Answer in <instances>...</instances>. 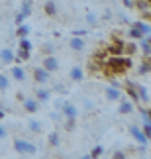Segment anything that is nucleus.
I'll return each instance as SVG.
<instances>
[{
  "instance_id": "obj_1",
  "label": "nucleus",
  "mask_w": 151,
  "mask_h": 159,
  "mask_svg": "<svg viewBox=\"0 0 151 159\" xmlns=\"http://www.w3.org/2000/svg\"><path fill=\"white\" fill-rule=\"evenodd\" d=\"M100 67L108 79H114L118 75H126L131 69V57H128V55H108Z\"/></svg>"
},
{
  "instance_id": "obj_2",
  "label": "nucleus",
  "mask_w": 151,
  "mask_h": 159,
  "mask_svg": "<svg viewBox=\"0 0 151 159\" xmlns=\"http://www.w3.org/2000/svg\"><path fill=\"white\" fill-rule=\"evenodd\" d=\"M149 32H151V28H149V24L145 22V20H137V22H131L130 24V38L131 39H137V41H140L141 38H143V35H149Z\"/></svg>"
},
{
  "instance_id": "obj_3",
  "label": "nucleus",
  "mask_w": 151,
  "mask_h": 159,
  "mask_svg": "<svg viewBox=\"0 0 151 159\" xmlns=\"http://www.w3.org/2000/svg\"><path fill=\"white\" fill-rule=\"evenodd\" d=\"M14 151L20 155H35L38 153V148L32 142H28V139L18 138V139H14Z\"/></svg>"
},
{
  "instance_id": "obj_4",
  "label": "nucleus",
  "mask_w": 151,
  "mask_h": 159,
  "mask_svg": "<svg viewBox=\"0 0 151 159\" xmlns=\"http://www.w3.org/2000/svg\"><path fill=\"white\" fill-rule=\"evenodd\" d=\"M32 75H33V79H35V83H38V84H47V83L51 81V73L45 71L43 67H33Z\"/></svg>"
},
{
  "instance_id": "obj_5",
  "label": "nucleus",
  "mask_w": 151,
  "mask_h": 159,
  "mask_svg": "<svg viewBox=\"0 0 151 159\" xmlns=\"http://www.w3.org/2000/svg\"><path fill=\"white\" fill-rule=\"evenodd\" d=\"M41 67H43L45 71H49L51 75L53 73L59 71V61L53 57V55H43V61H41Z\"/></svg>"
},
{
  "instance_id": "obj_6",
  "label": "nucleus",
  "mask_w": 151,
  "mask_h": 159,
  "mask_svg": "<svg viewBox=\"0 0 151 159\" xmlns=\"http://www.w3.org/2000/svg\"><path fill=\"white\" fill-rule=\"evenodd\" d=\"M130 134H131V136H134V139H135L137 143H141V145H147V142H149V138H147L145 134L141 132V128H140V126L131 124V126H130Z\"/></svg>"
},
{
  "instance_id": "obj_7",
  "label": "nucleus",
  "mask_w": 151,
  "mask_h": 159,
  "mask_svg": "<svg viewBox=\"0 0 151 159\" xmlns=\"http://www.w3.org/2000/svg\"><path fill=\"white\" fill-rule=\"evenodd\" d=\"M59 110H61V114L65 116V118H77L78 116V108L75 104H71V102H63Z\"/></svg>"
},
{
  "instance_id": "obj_8",
  "label": "nucleus",
  "mask_w": 151,
  "mask_h": 159,
  "mask_svg": "<svg viewBox=\"0 0 151 159\" xmlns=\"http://www.w3.org/2000/svg\"><path fill=\"white\" fill-rule=\"evenodd\" d=\"M16 61V53L8 49V47H2L0 49V63H4V65H12Z\"/></svg>"
},
{
  "instance_id": "obj_9",
  "label": "nucleus",
  "mask_w": 151,
  "mask_h": 159,
  "mask_svg": "<svg viewBox=\"0 0 151 159\" xmlns=\"http://www.w3.org/2000/svg\"><path fill=\"white\" fill-rule=\"evenodd\" d=\"M22 108L26 110V112L33 114V112H38V110H39V100H38V98H24Z\"/></svg>"
},
{
  "instance_id": "obj_10",
  "label": "nucleus",
  "mask_w": 151,
  "mask_h": 159,
  "mask_svg": "<svg viewBox=\"0 0 151 159\" xmlns=\"http://www.w3.org/2000/svg\"><path fill=\"white\" fill-rule=\"evenodd\" d=\"M137 49H141V53L149 59V55H151V39H149V35H143V38L140 39V43H137Z\"/></svg>"
},
{
  "instance_id": "obj_11",
  "label": "nucleus",
  "mask_w": 151,
  "mask_h": 159,
  "mask_svg": "<svg viewBox=\"0 0 151 159\" xmlns=\"http://www.w3.org/2000/svg\"><path fill=\"white\" fill-rule=\"evenodd\" d=\"M122 96H124V94H122V90H120L118 87H108V89H106V98L110 100V102H118Z\"/></svg>"
},
{
  "instance_id": "obj_12",
  "label": "nucleus",
  "mask_w": 151,
  "mask_h": 159,
  "mask_svg": "<svg viewBox=\"0 0 151 159\" xmlns=\"http://www.w3.org/2000/svg\"><path fill=\"white\" fill-rule=\"evenodd\" d=\"M118 102H120V108H118L120 114H131V112H134V102H131V100H126L122 96Z\"/></svg>"
},
{
  "instance_id": "obj_13",
  "label": "nucleus",
  "mask_w": 151,
  "mask_h": 159,
  "mask_svg": "<svg viewBox=\"0 0 151 159\" xmlns=\"http://www.w3.org/2000/svg\"><path fill=\"white\" fill-rule=\"evenodd\" d=\"M43 12H45V16H49V18H55L57 16V2L55 0H47V2L43 4Z\"/></svg>"
},
{
  "instance_id": "obj_14",
  "label": "nucleus",
  "mask_w": 151,
  "mask_h": 159,
  "mask_svg": "<svg viewBox=\"0 0 151 159\" xmlns=\"http://www.w3.org/2000/svg\"><path fill=\"white\" fill-rule=\"evenodd\" d=\"M51 93H53V90H51V89H47L45 84H43L41 89L35 90V98H38L39 102H45V100H49V98H51Z\"/></svg>"
},
{
  "instance_id": "obj_15",
  "label": "nucleus",
  "mask_w": 151,
  "mask_h": 159,
  "mask_svg": "<svg viewBox=\"0 0 151 159\" xmlns=\"http://www.w3.org/2000/svg\"><path fill=\"white\" fill-rule=\"evenodd\" d=\"M149 73H151V63H149V59L145 57L140 63V67H137V77H149Z\"/></svg>"
},
{
  "instance_id": "obj_16",
  "label": "nucleus",
  "mask_w": 151,
  "mask_h": 159,
  "mask_svg": "<svg viewBox=\"0 0 151 159\" xmlns=\"http://www.w3.org/2000/svg\"><path fill=\"white\" fill-rule=\"evenodd\" d=\"M84 41H82V38H78V35H73V38H71V41H69V47L73 51H82L84 49Z\"/></svg>"
},
{
  "instance_id": "obj_17",
  "label": "nucleus",
  "mask_w": 151,
  "mask_h": 159,
  "mask_svg": "<svg viewBox=\"0 0 151 159\" xmlns=\"http://www.w3.org/2000/svg\"><path fill=\"white\" fill-rule=\"evenodd\" d=\"M10 75L14 77V81H18V83H24V81H26V71H24L22 67H18V65H14V67H12Z\"/></svg>"
},
{
  "instance_id": "obj_18",
  "label": "nucleus",
  "mask_w": 151,
  "mask_h": 159,
  "mask_svg": "<svg viewBox=\"0 0 151 159\" xmlns=\"http://www.w3.org/2000/svg\"><path fill=\"white\" fill-rule=\"evenodd\" d=\"M32 10H33V0H24V2H22V8H20V14L24 16V20L32 16Z\"/></svg>"
},
{
  "instance_id": "obj_19",
  "label": "nucleus",
  "mask_w": 151,
  "mask_h": 159,
  "mask_svg": "<svg viewBox=\"0 0 151 159\" xmlns=\"http://www.w3.org/2000/svg\"><path fill=\"white\" fill-rule=\"evenodd\" d=\"M122 45H124V41L116 39L112 45L106 47V53H108V55H122Z\"/></svg>"
},
{
  "instance_id": "obj_20",
  "label": "nucleus",
  "mask_w": 151,
  "mask_h": 159,
  "mask_svg": "<svg viewBox=\"0 0 151 159\" xmlns=\"http://www.w3.org/2000/svg\"><path fill=\"white\" fill-rule=\"evenodd\" d=\"M69 77H71V81H75V83H81L82 79H84V71H82V67H73L69 73Z\"/></svg>"
},
{
  "instance_id": "obj_21",
  "label": "nucleus",
  "mask_w": 151,
  "mask_h": 159,
  "mask_svg": "<svg viewBox=\"0 0 151 159\" xmlns=\"http://www.w3.org/2000/svg\"><path fill=\"white\" fill-rule=\"evenodd\" d=\"M29 32H32L29 24H20L18 30H16V35H18V38H29Z\"/></svg>"
},
{
  "instance_id": "obj_22",
  "label": "nucleus",
  "mask_w": 151,
  "mask_h": 159,
  "mask_svg": "<svg viewBox=\"0 0 151 159\" xmlns=\"http://www.w3.org/2000/svg\"><path fill=\"white\" fill-rule=\"evenodd\" d=\"M137 53V43H124L122 45V55H128V57H131V55Z\"/></svg>"
},
{
  "instance_id": "obj_23",
  "label": "nucleus",
  "mask_w": 151,
  "mask_h": 159,
  "mask_svg": "<svg viewBox=\"0 0 151 159\" xmlns=\"http://www.w3.org/2000/svg\"><path fill=\"white\" fill-rule=\"evenodd\" d=\"M137 96H140V100H143L147 104V102H149V90H147V87H140V84H137Z\"/></svg>"
},
{
  "instance_id": "obj_24",
  "label": "nucleus",
  "mask_w": 151,
  "mask_h": 159,
  "mask_svg": "<svg viewBox=\"0 0 151 159\" xmlns=\"http://www.w3.org/2000/svg\"><path fill=\"white\" fill-rule=\"evenodd\" d=\"M28 130L33 132V134H41V122H38V120H29V122H28Z\"/></svg>"
},
{
  "instance_id": "obj_25",
  "label": "nucleus",
  "mask_w": 151,
  "mask_h": 159,
  "mask_svg": "<svg viewBox=\"0 0 151 159\" xmlns=\"http://www.w3.org/2000/svg\"><path fill=\"white\" fill-rule=\"evenodd\" d=\"M8 89H10V79L4 73H0V93H6Z\"/></svg>"
},
{
  "instance_id": "obj_26",
  "label": "nucleus",
  "mask_w": 151,
  "mask_h": 159,
  "mask_svg": "<svg viewBox=\"0 0 151 159\" xmlns=\"http://www.w3.org/2000/svg\"><path fill=\"white\" fill-rule=\"evenodd\" d=\"M47 139H49V145H53V148H57V145L61 143V139H59V132H51L49 136H47Z\"/></svg>"
},
{
  "instance_id": "obj_27",
  "label": "nucleus",
  "mask_w": 151,
  "mask_h": 159,
  "mask_svg": "<svg viewBox=\"0 0 151 159\" xmlns=\"http://www.w3.org/2000/svg\"><path fill=\"white\" fill-rule=\"evenodd\" d=\"M29 53H32V51L18 49V51H16V61H29Z\"/></svg>"
},
{
  "instance_id": "obj_28",
  "label": "nucleus",
  "mask_w": 151,
  "mask_h": 159,
  "mask_svg": "<svg viewBox=\"0 0 151 159\" xmlns=\"http://www.w3.org/2000/svg\"><path fill=\"white\" fill-rule=\"evenodd\" d=\"M32 41H29V38H20V49H26V51H32Z\"/></svg>"
},
{
  "instance_id": "obj_29",
  "label": "nucleus",
  "mask_w": 151,
  "mask_h": 159,
  "mask_svg": "<svg viewBox=\"0 0 151 159\" xmlns=\"http://www.w3.org/2000/svg\"><path fill=\"white\" fill-rule=\"evenodd\" d=\"M102 153H104V148H102V145H96V148H92V151L88 153V157L90 159H96V157H100Z\"/></svg>"
},
{
  "instance_id": "obj_30",
  "label": "nucleus",
  "mask_w": 151,
  "mask_h": 159,
  "mask_svg": "<svg viewBox=\"0 0 151 159\" xmlns=\"http://www.w3.org/2000/svg\"><path fill=\"white\" fill-rule=\"evenodd\" d=\"M75 126H77V118H67L65 120V130L67 132H73Z\"/></svg>"
},
{
  "instance_id": "obj_31",
  "label": "nucleus",
  "mask_w": 151,
  "mask_h": 159,
  "mask_svg": "<svg viewBox=\"0 0 151 159\" xmlns=\"http://www.w3.org/2000/svg\"><path fill=\"white\" fill-rule=\"evenodd\" d=\"M87 22L90 26H98V18H96L94 12H87Z\"/></svg>"
},
{
  "instance_id": "obj_32",
  "label": "nucleus",
  "mask_w": 151,
  "mask_h": 159,
  "mask_svg": "<svg viewBox=\"0 0 151 159\" xmlns=\"http://www.w3.org/2000/svg\"><path fill=\"white\" fill-rule=\"evenodd\" d=\"M141 132L151 139V122H143V124H141Z\"/></svg>"
},
{
  "instance_id": "obj_33",
  "label": "nucleus",
  "mask_w": 151,
  "mask_h": 159,
  "mask_svg": "<svg viewBox=\"0 0 151 159\" xmlns=\"http://www.w3.org/2000/svg\"><path fill=\"white\" fill-rule=\"evenodd\" d=\"M140 114L143 116V122H151V120H149V108H143V106H140Z\"/></svg>"
},
{
  "instance_id": "obj_34",
  "label": "nucleus",
  "mask_w": 151,
  "mask_h": 159,
  "mask_svg": "<svg viewBox=\"0 0 151 159\" xmlns=\"http://www.w3.org/2000/svg\"><path fill=\"white\" fill-rule=\"evenodd\" d=\"M53 53V43H45L43 45V55H51Z\"/></svg>"
},
{
  "instance_id": "obj_35",
  "label": "nucleus",
  "mask_w": 151,
  "mask_h": 159,
  "mask_svg": "<svg viewBox=\"0 0 151 159\" xmlns=\"http://www.w3.org/2000/svg\"><path fill=\"white\" fill-rule=\"evenodd\" d=\"M112 157H114V159H126L128 155H126L124 151H114V153H112Z\"/></svg>"
},
{
  "instance_id": "obj_36",
  "label": "nucleus",
  "mask_w": 151,
  "mask_h": 159,
  "mask_svg": "<svg viewBox=\"0 0 151 159\" xmlns=\"http://www.w3.org/2000/svg\"><path fill=\"white\" fill-rule=\"evenodd\" d=\"M14 24H16V26H20V24H24V16L20 14V12L16 14V18H14Z\"/></svg>"
},
{
  "instance_id": "obj_37",
  "label": "nucleus",
  "mask_w": 151,
  "mask_h": 159,
  "mask_svg": "<svg viewBox=\"0 0 151 159\" xmlns=\"http://www.w3.org/2000/svg\"><path fill=\"white\" fill-rule=\"evenodd\" d=\"M6 138H8V132H6V128L0 124V139H6Z\"/></svg>"
},
{
  "instance_id": "obj_38",
  "label": "nucleus",
  "mask_w": 151,
  "mask_h": 159,
  "mask_svg": "<svg viewBox=\"0 0 151 159\" xmlns=\"http://www.w3.org/2000/svg\"><path fill=\"white\" fill-rule=\"evenodd\" d=\"M122 4L126 8H134V0H122Z\"/></svg>"
},
{
  "instance_id": "obj_39",
  "label": "nucleus",
  "mask_w": 151,
  "mask_h": 159,
  "mask_svg": "<svg viewBox=\"0 0 151 159\" xmlns=\"http://www.w3.org/2000/svg\"><path fill=\"white\" fill-rule=\"evenodd\" d=\"M84 34H87V30H73V35H78V38L84 35Z\"/></svg>"
},
{
  "instance_id": "obj_40",
  "label": "nucleus",
  "mask_w": 151,
  "mask_h": 159,
  "mask_svg": "<svg viewBox=\"0 0 151 159\" xmlns=\"http://www.w3.org/2000/svg\"><path fill=\"white\" fill-rule=\"evenodd\" d=\"M112 18V10H104V20H110Z\"/></svg>"
},
{
  "instance_id": "obj_41",
  "label": "nucleus",
  "mask_w": 151,
  "mask_h": 159,
  "mask_svg": "<svg viewBox=\"0 0 151 159\" xmlns=\"http://www.w3.org/2000/svg\"><path fill=\"white\" fill-rule=\"evenodd\" d=\"M84 108H87V110H92V102H90V100H84Z\"/></svg>"
},
{
  "instance_id": "obj_42",
  "label": "nucleus",
  "mask_w": 151,
  "mask_h": 159,
  "mask_svg": "<svg viewBox=\"0 0 151 159\" xmlns=\"http://www.w3.org/2000/svg\"><path fill=\"white\" fill-rule=\"evenodd\" d=\"M0 118H4V110H0Z\"/></svg>"
},
{
  "instance_id": "obj_43",
  "label": "nucleus",
  "mask_w": 151,
  "mask_h": 159,
  "mask_svg": "<svg viewBox=\"0 0 151 159\" xmlns=\"http://www.w3.org/2000/svg\"><path fill=\"white\" fill-rule=\"evenodd\" d=\"M0 22H2V16H0Z\"/></svg>"
}]
</instances>
